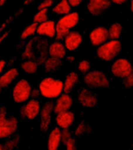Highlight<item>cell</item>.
Returning <instances> with one entry per match:
<instances>
[{"mask_svg":"<svg viewBox=\"0 0 133 150\" xmlns=\"http://www.w3.org/2000/svg\"><path fill=\"white\" fill-rule=\"evenodd\" d=\"M48 47L49 45L47 40L40 37H35L26 45L22 54V58L26 60L36 58V62L38 65H42L47 58Z\"/></svg>","mask_w":133,"mask_h":150,"instance_id":"cell-1","label":"cell"},{"mask_svg":"<svg viewBox=\"0 0 133 150\" xmlns=\"http://www.w3.org/2000/svg\"><path fill=\"white\" fill-rule=\"evenodd\" d=\"M38 89L45 98L48 100L58 98L63 92V82L52 77H47L41 81Z\"/></svg>","mask_w":133,"mask_h":150,"instance_id":"cell-2","label":"cell"},{"mask_svg":"<svg viewBox=\"0 0 133 150\" xmlns=\"http://www.w3.org/2000/svg\"><path fill=\"white\" fill-rule=\"evenodd\" d=\"M79 15L76 12L70 13L59 19L55 27V38L57 40H64L68 34H69L70 30L76 27L79 23Z\"/></svg>","mask_w":133,"mask_h":150,"instance_id":"cell-3","label":"cell"},{"mask_svg":"<svg viewBox=\"0 0 133 150\" xmlns=\"http://www.w3.org/2000/svg\"><path fill=\"white\" fill-rule=\"evenodd\" d=\"M6 108H0V139H6L13 134L17 130L18 121L15 117H6Z\"/></svg>","mask_w":133,"mask_h":150,"instance_id":"cell-4","label":"cell"},{"mask_svg":"<svg viewBox=\"0 0 133 150\" xmlns=\"http://www.w3.org/2000/svg\"><path fill=\"white\" fill-rule=\"evenodd\" d=\"M122 50V43L118 40L107 41L97 48L98 58L104 62H111L118 55Z\"/></svg>","mask_w":133,"mask_h":150,"instance_id":"cell-5","label":"cell"},{"mask_svg":"<svg viewBox=\"0 0 133 150\" xmlns=\"http://www.w3.org/2000/svg\"><path fill=\"white\" fill-rule=\"evenodd\" d=\"M31 86L29 82L25 79H21L15 84L13 90V99L17 103H24L29 100L31 93Z\"/></svg>","mask_w":133,"mask_h":150,"instance_id":"cell-6","label":"cell"},{"mask_svg":"<svg viewBox=\"0 0 133 150\" xmlns=\"http://www.w3.org/2000/svg\"><path fill=\"white\" fill-rule=\"evenodd\" d=\"M84 83L91 88H107L110 84L106 75L99 70L87 72L84 76Z\"/></svg>","mask_w":133,"mask_h":150,"instance_id":"cell-7","label":"cell"},{"mask_svg":"<svg viewBox=\"0 0 133 150\" xmlns=\"http://www.w3.org/2000/svg\"><path fill=\"white\" fill-rule=\"evenodd\" d=\"M132 72V65L126 58H118L111 65V73L118 78L125 79Z\"/></svg>","mask_w":133,"mask_h":150,"instance_id":"cell-8","label":"cell"},{"mask_svg":"<svg viewBox=\"0 0 133 150\" xmlns=\"http://www.w3.org/2000/svg\"><path fill=\"white\" fill-rule=\"evenodd\" d=\"M41 104L37 99H30L21 109V115L23 118L34 120L41 112Z\"/></svg>","mask_w":133,"mask_h":150,"instance_id":"cell-9","label":"cell"},{"mask_svg":"<svg viewBox=\"0 0 133 150\" xmlns=\"http://www.w3.org/2000/svg\"><path fill=\"white\" fill-rule=\"evenodd\" d=\"M54 111V103L52 101H47L41 108L40 112V128L42 132H47L52 121V114Z\"/></svg>","mask_w":133,"mask_h":150,"instance_id":"cell-10","label":"cell"},{"mask_svg":"<svg viewBox=\"0 0 133 150\" xmlns=\"http://www.w3.org/2000/svg\"><path fill=\"white\" fill-rule=\"evenodd\" d=\"M108 38V30L104 27H97L90 34V42L93 46H100L106 43Z\"/></svg>","mask_w":133,"mask_h":150,"instance_id":"cell-11","label":"cell"},{"mask_svg":"<svg viewBox=\"0 0 133 150\" xmlns=\"http://www.w3.org/2000/svg\"><path fill=\"white\" fill-rule=\"evenodd\" d=\"M73 100L72 96L69 95V93H62L58 97L54 104V112L55 114L65 112L69 110L72 108Z\"/></svg>","mask_w":133,"mask_h":150,"instance_id":"cell-12","label":"cell"},{"mask_svg":"<svg viewBox=\"0 0 133 150\" xmlns=\"http://www.w3.org/2000/svg\"><path fill=\"white\" fill-rule=\"evenodd\" d=\"M79 101L82 106L86 108H94L97 104V95L91 91L84 88L80 91L79 94Z\"/></svg>","mask_w":133,"mask_h":150,"instance_id":"cell-13","label":"cell"},{"mask_svg":"<svg viewBox=\"0 0 133 150\" xmlns=\"http://www.w3.org/2000/svg\"><path fill=\"white\" fill-rule=\"evenodd\" d=\"M111 2L110 0H94L89 2L86 7L90 13L93 16H99L107 9H108L111 6Z\"/></svg>","mask_w":133,"mask_h":150,"instance_id":"cell-14","label":"cell"},{"mask_svg":"<svg viewBox=\"0 0 133 150\" xmlns=\"http://www.w3.org/2000/svg\"><path fill=\"white\" fill-rule=\"evenodd\" d=\"M56 24L53 20H47L45 22L40 23L37 26V34L40 37H47L49 38H53L55 37Z\"/></svg>","mask_w":133,"mask_h":150,"instance_id":"cell-15","label":"cell"},{"mask_svg":"<svg viewBox=\"0 0 133 150\" xmlns=\"http://www.w3.org/2000/svg\"><path fill=\"white\" fill-rule=\"evenodd\" d=\"M83 41L82 35L77 31H70L64 39L65 47L69 51H75L79 47Z\"/></svg>","mask_w":133,"mask_h":150,"instance_id":"cell-16","label":"cell"},{"mask_svg":"<svg viewBox=\"0 0 133 150\" xmlns=\"http://www.w3.org/2000/svg\"><path fill=\"white\" fill-rule=\"evenodd\" d=\"M74 114L69 110H68L65 112L57 114L55 121L59 128H62V129H67L74 122Z\"/></svg>","mask_w":133,"mask_h":150,"instance_id":"cell-17","label":"cell"},{"mask_svg":"<svg viewBox=\"0 0 133 150\" xmlns=\"http://www.w3.org/2000/svg\"><path fill=\"white\" fill-rule=\"evenodd\" d=\"M48 54L50 57L59 59L65 58L66 54V48L62 42L57 40L52 43L48 47Z\"/></svg>","mask_w":133,"mask_h":150,"instance_id":"cell-18","label":"cell"},{"mask_svg":"<svg viewBox=\"0 0 133 150\" xmlns=\"http://www.w3.org/2000/svg\"><path fill=\"white\" fill-rule=\"evenodd\" d=\"M62 131L59 128H54L51 132L47 139V149L58 150L62 142Z\"/></svg>","mask_w":133,"mask_h":150,"instance_id":"cell-19","label":"cell"},{"mask_svg":"<svg viewBox=\"0 0 133 150\" xmlns=\"http://www.w3.org/2000/svg\"><path fill=\"white\" fill-rule=\"evenodd\" d=\"M19 76L18 70L16 68H12L7 70L6 72L0 76V85L2 88L7 87L9 86Z\"/></svg>","mask_w":133,"mask_h":150,"instance_id":"cell-20","label":"cell"},{"mask_svg":"<svg viewBox=\"0 0 133 150\" xmlns=\"http://www.w3.org/2000/svg\"><path fill=\"white\" fill-rule=\"evenodd\" d=\"M79 81V76L75 72H71L66 76V80L63 83V92L65 93H69L72 90Z\"/></svg>","mask_w":133,"mask_h":150,"instance_id":"cell-21","label":"cell"},{"mask_svg":"<svg viewBox=\"0 0 133 150\" xmlns=\"http://www.w3.org/2000/svg\"><path fill=\"white\" fill-rule=\"evenodd\" d=\"M71 6L68 2V0H61L59 3H57L52 9V11L58 15H67L70 13L71 11Z\"/></svg>","mask_w":133,"mask_h":150,"instance_id":"cell-22","label":"cell"},{"mask_svg":"<svg viewBox=\"0 0 133 150\" xmlns=\"http://www.w3.org/2000/svg\"><path fill=\"white\" fill-rule=\"evenodd\" d=\"M61 59H59V58H52V57L47 58L45 62V63H44L45 69L47 72H54L55 70L58 69L61 66Z\"/></svg>","mask_w":133,"mask_h":150,"instance_id":"cell-23","label":"cell"},{"mask_svg":"<svg viewBox=\"0 0 133 150\" xmlns=\"http://www.w3.org/2000/svg\"><path fill=\"white\" fill-rule=\"evenodd\" d=\"M122 33V26L119 23H115L108 29L109 38L111 40H118Z\"/></svg>","mask_w":133,"mask_h":150,"instance_id":"cell-24","label":"cell"},{"mask_svg":"<svg viewBox=\"0 0 133 150\" xmlns=\"http://www.w3.org/2000/svg\"><path fill=\"white\" fill-rule=\"evenodd\" d=\"M38 68V64L34 60H26L21 64V69L27 74H34Z\"/></svg>","mask_w":133,"mask_h":150,"instance_id":"cell-25","label":"cell"},{"mask_svg":"<svg viewBox=\"0 0 133 150\" xmlns=\"http://www.w3.org/2000/svg\"><path fill=\"white\" fill-rule=\"evenodd\" d=\"M37 26L38 24L36 23H33L31 24L28 25L23 30L22 34H21V39L25 40L29 37H32L33 35L37 33Z\"/></svg>","mask_w":133,"mask_h":150,"instance_id":"cell-26","label":"cell"},{"mask_svg":"<svg viewBox=\"0 0 133 150\" xmlns=\"http://www.w3.org/2000/svg\"><path fill=\"white\" fill-rule=\"evenodd\" d=\"M47 20V9L39 10L34 16V23L37 24L42 23Z\"/></svg>","mask_w":133,"mask_h":150,"instance_id":"cell-27","label":"cell"},{"mask_svg":"<svg viewBox=\"0 0 133 150\" xmlns=\"http://www.w3.org/2000/svg\"><path fill=\"white\" fill-rule=\"evenodd\" d=\"M20 140H21L20 135H16L13 139H9V141H7L3 146V147L6 149L7 150H14L18 146L19 143H20Z\"/></svg>","mask_w":133,"mask_h":150,"instance_id":"cell-28","label":"cell"},{"mask_svg":"<svg viewBox=\"0 0 133 150\" xmlns=\"http://www.w3.org/2000/svg\"><path fill=\"white\" fill-rule=\"evenodd\" d=\"M78 69L79 72H83V73H86L89 72L90 69V64L88 61L86 60H82L79 63V66H78Z\"/></svg>","mask_w":133,"mask_h":150,"instance_id":"cell-29","label":"cell"},{"mask_svg":"<svg viewBox=\"0 0 133 150\" xmlns=\"http://www.w3.org/2000/svg\"><path fill=\"white\" fill-rule=\"evenodd\" d=\"M86 125H86L83 121L79 124V125L77 126V128H76V130H75V135L76 136H80L82 134H83L84 133H86Z\"/></svg>","mask_w":133,"mask_h":150,"instance_id":"cell-30","label":"cell"},{"mask_svg":"<svg viewBox=\"0 0 133 150\" xmlns=\"http://www.w3.org/2000/svg\"><path fill=\"white\" fill-rule=\"evenodd\" d=\"M61 136H62V142L64 145H66L72 137H71V133H70L69 129H62L61 132Z\"/></svg>","mask_w":133,"mask_h":150,"instance_id":"cell-31","label":"cell"},{"mask_svg":"<svg viewBox=\"0 0 133 150\" xmlns=\"http://www.w3.org/2000/svg\"><path fill=\"white\" fill-rule=\"evenodd\" d=\"M123 84L126 88L133 87V72L124 79Z\"/></svg>","mask_w":133,"mask_h":150,"instance_id":"cell-32","label":"cell"},{"mask_svg":"<svg viewBox=\"0 0 133 150\" xmlns=\"http://www.w3.org/2000/svg\"><path fill=\"white\" fill-rule=\"evenodd\" d=\"M53 2H54L53 0H44L43 2L39 5L38 7H37V9H38V10L47 9V8H49V7L52 6V4H53Z\"/></svg>","mask_w":133,"mask_h":150,"instance_id":"cell-33","label":"cell"},{"mask_svg":"<svg viewBox=\"0 0 133 150\" xmlns=\"http://www.w3.org/2000/svg\"><path fill=\"white\" fill-rule=\"evenodd\" d=\"M66 150H77L76 145V140L73 138L71 139L68 141L67 143L66 144Z\"/></svg>","mask_w":133,"mask_h":150,"instance_id":"cell-34","label":"cell"},{"mask_svg":"<svg viewBox=\"0 0 133 150\" xmlns=\"http://www.w3.org/2000/svg\"><path fill=\"white\" fill-rule=\"evenodd\" d=\"M40 95H41V92H40L39 89H37V88L32 89L31 93H30V96L32 97V99L37 98Z\"/></svg>","mask_w":133,"mask_h":150,"instance_id":"cell-35","label":"cell"},{"mask_svg":"<svg viewBox=\"0 0 133 150\" xmlns=\"http://www.w3.org/2000/svg\"><path fill=\"white\" fill-rule=\"evenodd\" d=\"M68 2L72 7H76L79 6V5L81 4L83 0H68Z\"/></svg>","mask_w":133,"mask_h":150,"instance_id":"cell-36","label":"cell"},{"mask_svg":"<svg viewBox=\"0 0 133 150\" xmlns=\"http://www.w3.org/2000/svg\"><path fill=\"white\" fill-rule=\"evenodd\" d=\"M8 35H9V32L6 31V32H4V33H3V34L1 35V36H0V45H1L2 41H3V40H4L5 39L7 38V37H8Z\"/></svg>","mask_w":133,"mask_h":150,"instance_id":"cell-37","label":"cell"},{"mask_svg":"<svg viewBox=\"0 0 133 150\" xmlns=\"http://www.w3.org/2000/svg\"><path fill=\"white\" fill-rule=\"evenodd\" d=\"M111 2H112L113 3H115V4L117 5H122L124 4L125 2L128 1V0H110Z\"/></svg>","mask_w":133,"mask_h":150,"instance_id":"cell-38","label":"cell"},{"mask_svg":"<svg viewBox=\"0 0 133 150\" xmlns=\"http://www.w3.org/2000/svg\"><path fill=\"white\" fill-rule=\"evenodd\" d=\"M6 61L4 60H1L0 61V73L3 71L4 68L6 67Z\"/></svg>","mask_w":133,"mask_h":150,"instance_id":"cell-39","label":"cell"},{"mask_svg":"<svg viewBox=\"0 0 133 150\" xmlns=\"http://www.w3.org/2000/svg\"><path fill=\"white\" fill-rule=\"evenodd\" d=\"M8 23H9V22H8V21H6V22L3 23L1 25V27H0V32H2V30L5 29V27H6V24Z\"/></svg>","mask_w":133,"mask_h":150,"instance_id":"cell-40","label":"cell"},{"mask_svg":"<svg viewBox=\"0 0 133 150\" xmlns=\"http://www.w3.org/2000/svg\"><path fill=\"white\" fill-rule=\"evenodd\" d=\"M74 57L73 56H69L67 58V60L69 61V62H73V61H74Z\"/></svg>","mask_w":133,"mask_h":150,"instance_id":"cell-41","label":"cell"},{"mask_svg":"<svg viewBox=\"0 0 133 150\" xmlns=\"http://www.w3.org/2000/svg\"><path fill=\"white\" fill-rule=\"evenodd\" d=\"M7 1H8V0H0V6H3V5L7 2Z\"/></svg>","mask_w":133,"mask_h":150,"instance_id":"cell-42","label":"cell"},{"mask_svg":"<svg viewBox=\"0 0 133 150\" xmlns=\"http://www.w3.org/2000/svg\"><path fill=\"white\" fill-rule=\"evenodd\" d=\"M130 9H131L132 13H133V0H132L131 3H130Z\"/></svg>","mask_w":133,"mask_h":150,"instance_id":"cell-43","label":"cell"},{"mask_svg":"<svg viewBox=\"0 0 133 150\" xmlns=\"http://www.w3.org/2000/svg\"><path fill=\"white\" fill-rule=\"evenodd\" d=\"M33 2L32 0H26V1H25V2H24V5H28V4H30V2Z\"/></svg>","mask_w":133,"mask_h":150,"instance_id":"cell-44","label":"cell"},{"mask_svg":"<svg viewBox=\"0 0 133 150\" xmlns=\"http://www.w3.org/2000/svg\"><path fill=\"white\" fill-rule=\"evenodd\" d=\"M2 147H3V146H2V143L0 142V150H2Z\"/></svg>","mask_w":133,"mask_h":150,"instance_id":"cell-45","label":"cell"},{"mask_svg":"<svg viewBox=\"0 0 133 150\" xmlns=\"http://www.w3.org/2000/svg\"><path fill=\"white\" fill-rule=\"evenodd\" d=\"M2 150H7V149H5L4 147H2Z\"/></svg>","mask_w":133,"mask_h":150,"instance_id":"cell-46","label":"cell"},{"mask_svg":"<svg viewBox=\"0 0 133 150\" xmlns=\"http://www.w3.org/2000/svg\"><path fill=\"white\" fill-rule=\"evenodd\" d=\"M1 90H2V86H1V85H0V92H1Z\"/></svg>","mask_w":133,"mask_h":150,"instance_id":"cell-47","label":"cell"},{"mask_svg":"<svg viewBox=\"0 0 133 150\" xmlns=\"http://www.w3.org/2000/svg\"><path fill=\"white\" fill-rule=\"evenodd\" d=\"M92 1H94V0H89V2H92Z\"/></svg>","mask_w":133,"mask_h":150,"instance_id":"cell-48","label":"cell"},{"mask_svg":"<svg viewBox=\"0 0 133 150\" xmlns=\"http://www.w3.org/2000/svg\"><path fill=\"white\" fill-rule=\"evenodd\" d=\"M32 1H34V0H32Z\"/></svg>","mask_w":133,"mask_h":150,"instance_id":"cell-49","label":"cell"},{"mask_svg":"<svg viewBox=\"0 0 133 150\" xmlns=\"http://www.w3.org/2000/svg\"><path fill=\"white\" fill-rule=\"evenodd\" d=\"M53 1H54V0H53Z\"/></svg>","mask_w":133,"mask_h":150,"instance_id":"cell-50","label":"cell"}]
</instances>
